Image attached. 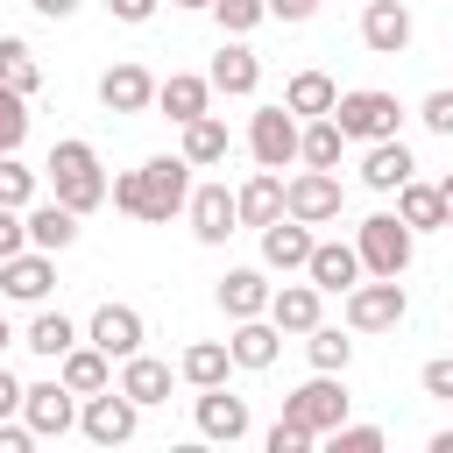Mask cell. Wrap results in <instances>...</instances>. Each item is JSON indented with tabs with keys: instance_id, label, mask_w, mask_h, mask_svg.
Returning a JSON list of instances; mask_svg holds the SVG:
<instances>
[{
	"instance_id": "48",
	"label": "cell",
	"mask_w": 453,
	"mask_h": 453,
	"mask_svg": "<svg viewBox=\"0 0 453 453\" xmlns=\"http://www.w3.org/2000/svg\"><path fill=\"white\" fill-rule=\"evenodd\" d=\"M0 418H21V382H14L7 361H0Z\"/></svg>"
},
{
	"instance_id": "46",
	"label": "cell",
	"mask_w": 453,
	"mask_h": 453,
	"mask_svg": "<svg viewBox=\"0 0 453 453\" xmlns=\"http://www.w3.org/2000/svg\"><path fill=\"white\" fill-rule=\"evenodd\" d=\"M156 7H163V0H106V14H113V21H127V28H142Z\"/></svg>"
},
{
	"instance_id": "6",
	"label": "cell",
	"mask_w": 453,
	"mask_h": 453,
	"mask_svg": "<svg viewBox=\"0 0 453 453\" xmlns=\"http://www.w3.org/2000/svg\"><path fill=\"white\" fill-rule=\"evenodd\" d=\"M78 432H85L92 446H127V439L142 432V403H134L120 382H106V389L78 396Z\"/></svg>"
},
{
	"instance_id": "8",
	"label": "cell",
	"mask_w": 453,
	"mask_h": 453,
	"mask_svg": "<svg viewBox=\"0 0 453 453\" xmlns=\"http://www.w3.org/2000/svg\"><path fill=\"white\" fill-rule=\"evenodd\" d=\"M340 205H347L340 170H297V177H283V212H290V219H304V226H333Z\"/></svg>"
},
{
	"instance_id": "38",
	"label": "cell",
	"mask_w": 453,
	"mask_h": 453,
	"mask_svg": "<svg viewBox=\"0 0 453 453\" xmlns=\"http://www.w3.org/2000/svg\"><path fill=\"white\" fill-rule=\"evenodd\" d=\"M205 14L219 21V35H248V28H262V21H269V7H262V0H212Z\"/></svg>"
},
{
	"instance_id": "51",
	"label": "cell",
	"mask_w": 453,
	"mask_h": 453,
	"mask_svg": "<svg viewBox=\"0 0 453 453\" xmlns=\"http://www.w3.org/2000/svg\"><path fill=\"white\" fill-rule=\"evenodd\" d=\"M7 340H14V326H7V311H0V354H7Z\"/></svg>"
},
{
	"instance_id": "49",
	"label": "cell",
	"mask_w": 453,
	"mask_h": 453,
	"mask_svg": "<svg viewBox=\"0 0 453 453\" xmlns=\"http://www.w3.org/2000/svg\"><path fill=\"white\" fill-rule=\"evenodd\" d=\"M28 7H35V14H42V21H71V14H78V7H85V0H28Z\"/></svg>"
},
{
	"instance_id": "47",
	"label": "cell",
	"mask_w": 453,
	"mask_h": 453,
	"mask_svg": "<svg viewBox=\"0 0 453 453\" xmlns=\"http://www.w3.org/2000/svg\"><path fill=\"white\" fill-rule=\"evenodd\" d=\"M269 7V21H311L319 14V0H262Z\"/></svg>"
},
{
	"instance_id": "30",
	"label": "cell",
	"mask_w": 453,
	"mask_h": 453,
	"mask_svg": "<svg viewBox=\"0 0 453 453\" xmlns=\"http://www.w3.org/2000/svg\"><path fill=\"white\" fill-rule=\"evenodd\" d=\"M340 156H347V134H340L333 113H319V120L297 127V163L304 170H340Z\"/></svg>"
},
{
	"instance_id": "25",
	"label": "cell",
	"mask_w": 453,
	"mask_h": 453,
	"mask_svg": "<svg viewBox=\"0 0 453 453\" xmlns=\"http://www.w3.org/2000/svg\"><path fill=\"white\" fill-rule=\"evenodd\" d=\"M57 382H64L71 396H92V389H106V382H113V361H106L92 340H78V347H64V354H57Z\"/></svg>"
},
{
	"instance_id": "14",
	"label": "cell",
	"mask_w": 453,
	"mask_h": 453,
	"mask_svg": "<svg viewBox=\"0 0 453 453\" xmlns=\"http://www.w3.org/2000/svg\"><path fill=\"white\" fill-rule=\"evenodd\" d=\"M50 283H57V255H42V248H21V255L0 262V297L7 304H42Z\"/></svg>"
},
{
	"instance_id": "11",
	"label": "cell",
	"mask_w": 453,
	"mask_h": 453,
	"mask_svg": "<svg viewBox=\"0 0 453 453\" xmlns=\"http://www.w3.org/2000/svg\"><path fill=\"white\" fill-rule=\"evenodd\" d=\"M184 219H191L198 248H226V234H241V205H234V191H226V184H191Z\"/></svg>"
},
{
	"instance_id": "7",
	"label": "cell",
	"mask_w": 453,
	"mask_h": 453,
	"mask_svg": "<svg viewBox=\"0 0 453 453\" xmlns=\"http://www.w3.org/2000/svg\"><path fill=\"white\" fill-rule=\"evenodd\" d=\"M347 403H354V396H347V382H340V375H326V368H311V382H297V389L283 396V418H290V425H304L311 439H326V432L347 418Z\"/></svg>"
},
{
	"instance_id": "39",
	"label": "cell",
	"mask_w": 453,
	"mask_h": 453,
	"mask_svg": "<svg viewBox=\"0 0 453 453\" xmlns=\"http://www.w3.org/2000/svg\"><path fill=\"white\" fill-rule=\"evenodd\" d=\"M21 142H28V99L14 85H0V156L21 149Z\"/></svg>"
},
{
	"instance_id": "2",
	"label": "cell",
	"mask_w": 453,
	"mask_h": 453,
	"mask_svg": "<svg viewBox=\"0 0 453 453\" xmlns=\"http://www.w3.org/2000/svg\"><path fill=\"white\" fill-rule=\"evenodd\" d=\"M42 177H50V198L71 205L78 219L106 205V170H99V149H92L85 134H64V142L50 149V163H42Z\"/></svg>"
},
{
	"instance_id": "29",
	"label": "cell",
	"mask_w": 453,
	"mask_h": 453,
	"mask_svg": "<svg viewBox=\"0 0 453 453\" xmlns=\"http://www.w3.org/2000/svg\"><path fill=\"white\" fill-rule=\"evenodd\" d=\"M234 205H241V226H269V219H283V170H255L241 191H234Z\"/></svg>"
},
{
	"instance_id": "52",
	"label": "cell",
	"mask_w": 453,
	"mask_h": 453,
	"mask_svg": "<svg viewBox=\"0 0 453 453\" xmlns=\"http://www.w3.org/2000/svg\"><path fill=\"white\" fill-rule=\"evenodd\" d=\"M170 7H212V0H170Z\"/></svg>"
},
{
	"instance_id": "50",
	"label": "cell",
	"mask_w": 453,
	"mask_h": 453,
	"mask_svg": "<svg viewBox=\"0 0 453 453\" xmlns=\"http://www.w3.org/2000/svg\"><path fill=\"white\" fill-rule=\"evenodd\" d=\"M439 198H446V219H453V170L439 177Z\"/></svg>"
},
{
	"instance_id": "31",
	"label": "cell",
	"mask_w": 453,
	"mask_h": 453,
	"mask_svg": "<svg viewBox=\"0 0 453 453\" xmlns=\"http://www.w3.org/2000/svg\"><path fill=\"white\" fill-rule=\"evenodd\" d=\"M396 219H403L411 234H439V226H446V198H439V184L403 177V184H396Z\"/></svg>"
},
{
	"instance_id": "19",
	"label": "cell",
	"mask_w": 453,
	"mask_h": 453,
	"mask_svg": "<svg viewBox=\"0 0 453 453\" xmlns=\"http://www.w3.org/2000/svg\"><path fill=\"white\" fill-rule=\"evenodd\" d=\"M226 354H234V368L262 375V368H276V354H283V333L269 326V311H255V319H234V333H226Z\"/></svg>"
},
{
	"instance_id": "41",
	"label": "cell",
	"mask_w": 453,
	"mask_h": 453,
	"mask_svg": "<svg viewBox=\"0 0 453 453\" xmlns=\"http://www.w3.org/2000/svg\"><path fill=\"white\" fill-rule=\"evenodd\" d=\"M418 120H425L432 134H446V142H453V92H446V85H439V92H425V99H418Z\"/></svg>"
},
{
	"instance_id": "27",
	"label": "cell",
	"mask_w": 453,
	"mask_h": 453,
	"mask_svg": "<svg viewBox=\"0 0 453 453\" xmlns=\"http://www.w3.org/2000/svg\"><path fill=\"white\" fill-rule=\"evenodd\" d=\"M156 106L184 127V120H198V113L212 106V85H205L198 71H170V78H156Z\"/></svg>"
},
{
	"instance_id": "5",
	"label": "cell",
	"mask_w": 453,
	"mask_h": 453,
	"mask_svg": "<svg viewBox=\"0 0 453 453\" xmlns=\"http://www.w3.org/2000/svg\"><path fill=\"white\" fill-rule=\"evenodd\" d=\"M340 297H347V333H396L403 311H411L403 276H361V283L340 290Z\"/></svg>"
},
{
	"instance_id": "43",
	"label": "cell",
	"mask_w": 453,
	"mask_h": 453,
	"mask_svg": "<svg viewBox=\"0 0 453 453\" xmlns=\"http://www.w3.org/2000/svg\"><path fill=\"white\" fill-rule=\"evenodd\" d=\"M418 389H425V396H439V403H453V354L425 361V368H418Z\"/></svg>"
},
{
	"instance_id": "34",
	"label": "cell",
	"mask_w": 453,
	"mask_h": 453,
	"mask_svg": "<svg viewBox=\"0 0 453 453\" xmlns=\"http://www.w3.org/2000/svg\"><path fill=\"white\" fill-rule=\"evenodd\" d=\"M333 99H340V85H333L326 71H290V85H283V106H290L297 120H319V113H333Z\"/></svg>"
},
{
	"instance_id": "18",
	"label": "cell",
	"mask_w": 453,
	"mask_h": 453,
	"mask_svg": "<svg viewBox=\"0 0 453 453\" xmlns=\"http://www.w3.org/2000/svg\"><path fill=\"white\" fill-rule=\"evenodd\" d=\"M311 241H319V234H311L304 219H290V212L269 219V226H262V269H276V276H304Z\"/></svg>"
},
{
	"instance_id": "12",
	"label": "cell",
	"mask_w": 453,
	"mask_h": 453,
	"mask_svg": "<svg viewBox=\"0 0 453 453\" xmlns=\"http://www.w3.org/2000/svg\"><path fill=\"white\" fill-rule=\"evenodd\" d=\"M191 425H198V439H212V446H241L255 418H248V396H234V389L219 382V389H198Z\"/></svg>"
},
{
	"instance_id": "4",
	"label": "cell",
	"mask_w": 453,
	"mask_h": 453,
	"mask_svg": "<svg viewBox=\"0 0 453 453\" xmlns=\"http://www.w3.org/2000/svg\"><path fill=\"white\" fill-rule=\"evenodd\" d=\"M411 248H418V234H411L396 212H368V219L354 226L361 276H403V269H411Z\"/></svg>"
},
{
	"instance_id": "28",
	"label": "cell",
	"mask_w": 453,
	"mask_h": 453,
	"mask_svg": "<svg viewBox=\"0 0 453 453\" xmlns=\"http://www.w3.org/2000/svg\"><path fill=\"white\" fill-rule=\"evenodd\" d=\"M226 149H234V134H226V120H219L212 106H205L198 120H184V149H177V156H184L191 170H212V163H226Z\"/></svg>"
},
{
	"instance_id": "16",
	"label": "cell",
	"mask_w": 453,
	"mask_h": 453,
	"mask_svg": "<svg viewBox=\"0 0 453 453\" xmlns=\"http://www.w3.org/2000/svg\"><path fill=\"white\" fill-rule=\"evenodd\" d=\"M319 319H326V290H319L311 276H304V283H276V290H269V326H276V333H297V340H304Z\"/></svg>"
},
{
	"instance_id": "35",
	"label": "cell",
	"mask_w": 453,
	"mask_h": 453,
	"mask_svg": "<svg viewBox=\"0 0 453 453\" xmlns=\"http://www.w3.org/2000/svg\"><path fill=\"white\" fill-rule=\"evenodd\" d=\"M0 85H14L21 99L42 85V64H35V50H28V35H0Z\"/></svg>"
},
{
	"instance_id": "10",
	"label": "cell",
	"mask_w": 453,
	"mask_h": 453,
	"mask_svg": "<svg viewBox=\"0 0 453 453\" xmlns=\"http://www.w3.org/2000/svg\"><path fill=\"white\" fill-rule=\"evenodd\" d=\"M21 418H28V432H35V439H64V432H78V396H71L57 375L21 382Z\"/></svg>"
},
{
	"instance_id": "45",
	"label": "cell",
	"mask_w": 453,
	"mask_h": 453,
	"mask_svg": "<svg viewBox=\"0 0 453 453\" xmlns=\"http://www.w3.org/2000/svg\"><path fill=\"white\" fill-rule=\"evenodd\" d=\"M28 446H35L28 418H0V453H28Z\"/></svg>"
},
{
	"instance_id": "37",
	"label": "cell",
	"mask_w": 453,
	"mask_h": 453,
	"mask_svg": "<svg viewBox=\"0 0 453 453\" xmlns=\"http://www.w3.org/2000/svg\"><path fill=\"white\" fill-rule=\"evenodd\" d=\"M35 184H42V170H28L21 149H7V156H0V205H28Z\"/></svg>"
},
{
	"instance_id": "1",
	"label": "cell",
	"mask_w": 453,
	"mask_h": 453,
	"mask_svg": "<svg viewBox=\"0 0 453 453\" xmlns=\"http://www.w3.org/2000/svg\"><path fill=\"white\" fill-rule=\"evenodd\" d=\"M106 198H113L127 219H142V226H170V219L184 212V198H191V163H184V156H149L142 170L106 177Z\"/></svg>"
},
{
	"instance_id": "32",
	"label": "cell",
	"mask_w": 453,
	"mask_h": 453,
	"mask_svg": "<svg viewBox=\"0 0 453 453\" xmlns=\"http://www.w3.org/2000/svg\"><path fill=\"white\" fill-rule=\"evenodd\" d=\"M85 340V326L78 319H64V311H50V304H35V319H28V333H21V347L28 354H42V361H57L64 347H78Z\"/></svg>"
},
{
	"instance_id": "23",
	"label": "cell",
	"mask_w": 453,
	"mask_h": 453,
	"mask_svg": "<svg viewBox=\"0 0 453 453\" xmlns=\"http://www.w3.org/2000/svg\"><path fill=\"white\" fill-rule=\"evenodd\" d=\"M21 219H28V248H42V255H64V248L78 241V212L57 205V198H28Z\"/></svg>"
},
{
	"instance_id": "9",
	"label": "cell",
	"mask_w": 453,
	"mask_h": 453,
	"mask_svg": "<svg viewBox=\"0 0 453 453\" xmlns=\"http://www.w3.org/2000/svg\"><path fill=\"white\" fill-rule=\"evenodd\" d=\"M297 113L290 106H255V120H248V156L262 163V170H290L297 163Z\"/></svg>"
},
{
	"instance_id": "21",
	"label": "cell",
	"mask_w": 453,
	"mask_h": 453,
	"mask_svg": "<svg viewBox=\"0 0 453 453\" xmlns=\"http://www.w3.org/2000/svg\"><path fill=\"white\" fill-rule=\"evenodd\" d=\"M403 177H418V156L403 149V134L361 142V184H368V191H396Z\"/></svg>"
},
{
	"instance_id": "24",
	"label": "cell",
	"mask_w": 453,
	"mask_h": 453,
	"mask_svg": "<svg viewBox=\"0 0 453 453\" xmlns=\"http://www.w3.org/2000/svg\"><path fill=\"white\" fill-rule=\"evenodd\" d=\"M269 290H276L269 269H262V262H241V269L219 276V311H226V319H255V311H269Z\"/></svg>"
},
{
	"instance_id": "13",
	"label": "cell",
	"mask_w": 453,
	"mask_h": 453,
	"mask_svg": "<svg viewBox=\"0 0 453 453\" xmlns=\"http://www.w3.org/2000/svg\"><path fill=\"white\" fill-rule=\"evenodd\" d=\"M85 340L106 354V361H127V354H142V340H149V326H142V311L134 304H99L92 319H85Z\"/></svg>"
},
{
	"instance_id": "17",
	"label": "cell",
	"mask_w": 453,
	"mask_h": 453,
	"mask_svg": "<svg viewBox=\"0 0 453 453\" xmlns=\"http://www.w3.org/2000/svg\"><path fill=\"white\" fill-rule=\"evenodd\" d=\"M361 42L375 57H403L411 50V7L403 0H361Z\"/></svg>"
},
{
	"instance_id": "20",
	"label": "cell",
	"mask_w": 453,
	"mask_h": 453,
	"mask_svg": "<svg viewBox=\"0 0 453 453\" xmlns=\"http://www.w3.org/2000/svg\"><path fill=\"white\" fill-rule=\"evenodd\" d=\"M99 106L106 113H149L156 106V78L142 64H106L99 71Z\"/></svg>"
},
{
	"instance_id": "15",
	"label": "cell",
	"mask_w": 453,
	"mask_h": 453,
	"mask_svg": "<svg viewBox=\"0 0 453 453\" xmlns=\"http://www.w3.org/2000/svg\"><path fill=\"white\" fill-rule=\"evenodd\" d=\"M205 85L226 92V99H248V92L262 85V57H255L241 35H226V42L212 50V64H205Z\"/></svg>"
},
{
	"instance_id": "44",
	"label": "cell",
	"mask_w": 453,
	"mask_h": 453,
	"mask_svg": "<svg viewBox=\"0 0 453 453\" xmlns=\"http://www.w3.org/2000/svg\"><path fill=\"white\" fill-rule=\"evenodd\" d=\"M21 248H28V219H21V205H0V262Z\"/></svg>"
},
{
	"instance_id": "53",
	"label": "cell",
	"mask_w": 453,
	"mask_h": 453,
	"mask_svg": "<svg viewBox=\"0 0 453 453\" xmlns=\"http://www.w3.org/2000/svg\"><path fill=\"white\" fill-rule=\"evenodd\" d=\"M446 234H453V219H446Z\"/></svg>"
},
{
	"instance_id": "42",
	"label": "cell",
	"mask_w": 453,
	"mask_h": 453,
	"mask_svg": "<svg viewBox=\"0 0 453 453\" xmlns=\"http://www.w3.org/2000/svg\"><path fill=\"white\" fill-rule=\"evenodd\" d=\"M262 446H269V453H311V446H319V439H311V432H304V425H290V418H276V425H269V439H262Z\"/></svg>"
},
{
	"instance_id": "40",
	"label": "cell",
	"mask_w": 453,
	"mask_h": 453,
	"mask_svg": "<svg viewBox=\"0 0 453 453\" xmlns=\"http://www.w3.org/2000/svg\"><path fill=\"white\" fill-rule=\"evenodd\" d=\"M326 439H333V453H382V425H347L340 418Z\"/></svg>"
},
{
	"instance_id": "26",
	"label": "cell",
	"mask_w": 453,
	"mask_h": 453,
	"mask_svg": "<svg viewBox=\"0 0 453 453\" xmlns=\"http://www.w3.org/2000/svg\"><path fill=\"white\" fill-rule=\"evenodd\" d=\"M113 382H120L142 411H156V403H170V382H177V375H170V361H156V354H127Z\"/></svg>"
},
{
	"instance_id": "36",
	"label": "cell",
	"mask_w": 453,
	"mask_h": 453,
	"mask_svg": "<svg viewBox=\"0 0 453 453\" xmlns=\"http://www.w3.org/2000/svg\"><path fill=\"white\" fill-rule=\"evenodd\" d=\"M304 354H311V368H326V375H347V361H354V340H347L340 326H326V319H319V326L304 333Z\"/></svg>"
},
{
	"instance_id": "22",
	"label": "cell",
	"mask_w": 453,
	"mask_h": 453,
	"mask_svg": "<svg viewBox=\"0 0 453 453\" xmlns=\"http://www.w3.org/2000/svg\"><path fill=\"white\" fill-rule=\"evenodd\" d=\"M304 276H311L326 297L354 290V283H361V255H354V241H311V255H304Z\"/></svg>"
},
{
	"instance_id": "3",
	"label": "cell",
	"mask_w": 453,
	"mask_h": 453,
	"mask_svg": "<svg viewBox=\"0 0 453 453\" xmlns=\"http://www.w3.org/2000/svg\"><path fill=\"white\" fill-rule=\"evenodd\" d=\"M333 120L347 142H382V134H403V99L382 92V85H354L333 99Z\"/></svg>"
},
{
	"instance_id": "33",
	"label": "cell",
	"mask_w": 453,
	"mask_h": 453,
	"mask_svg": "<svg viewBox=\"0 0 453 453\" xmlns=\"http://www.w3.org/2000/svg\"><path fill=\"white\" fill-rule=\"evenodd\" d=\"M177 375H184L191 389H219V382L234 375V354H226V340H191V347L177 354Z\"/></svg>"
}]
</instances>
